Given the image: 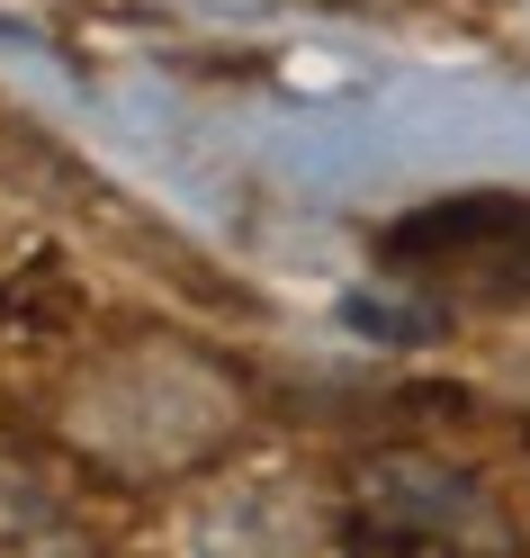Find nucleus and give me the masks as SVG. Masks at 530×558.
<instances>
[{"mask_svg":"<svg viewBox=\"0 0 530 558\" xmlns=\"http://www.w3.org/2000/svg\"><path fill=\"white\" fill-rule=\"evenodd\" d=\"M378 253L396 270H414V279H458V289L513 298V289H530V198H449V207H422V217L386 226Z\"/></svg>","mask_w":530,"mask_h":558,"instance_id":"obj_1","label":"nucleus"}]
</instances>
